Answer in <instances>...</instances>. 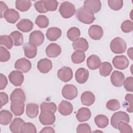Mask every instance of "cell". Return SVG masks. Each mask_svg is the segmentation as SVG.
Here are the masks:
<instances>
[{
  "label": "cell",
  "mask_w": 133,
  "mask_h": 133,
  "mask_svg": "<svg viewBox=\"0 0 133 133\" xmlns=\"http://www.w3.org/2000/svg\"><path fill=\"white\" fill-rule=\"evenodd\" d=\"M77 19L85 24H91L95 20L93 12L88 8L83 6L78 8L76 12Z\"/></svg>",
  "instance_id": "obj_1"
},
{
  "label": "cell",
  "mask_w": 133,
  "mask_h": 133,
  "mask_svg": "<svg viewBox=\"0 0 133 133\" xmlns=\"http://www.w3.org/2000/svg\"><path fill=\"white\" fill-rule=\"evenodd\" d=\"M111 50L114 54H121L125 52L127 45L125 41L119 37L113 39L110 45Z\"/></svg>",
  "instance_id": "obj_2"
},
{
  "label": "cell",
  "mask_w": 133,
  "mask_h": 133,
  "mask_svg": "<svg viewBox=\"0 0 133 133\" xmlns=\"http://www.w3.org/2000/svg\"><path fill=\"white\" fill-rule=\"evenodd\" d=\"M59 10L61 16L65 19L72 17L76 12L75 6L68 1L62 2L60 5Z\"/></svg>",
  "instance_id": "obj_3"
},
{
  "label": "cell",
  "mask_w": 133,
  "mask_h": 133,
  "mask_svg": "<svg viewBox=\"0 0 133 133\" xmlns=\"http://www.w3.org/2000/svg\"><path fill=\"white\" fill-rule=\"evenodd\" d=\"M56 120L54 113L48 110H41L39 116V121L43 125H52Z\"/></svg>",
  "instance_id": "obj_4"
},
{
  "label": "cell",
  "mask_w": 133,
  "mask_h": 133,
  "mask_svg": "<svg viewBox=\"0 0 133 133\" xmlns=\"http://www.w3.org/2000/svg\"><path fill=\"white\" fill-rule=\"evenodd\" d=\"M130 118L129 115L124 111H118L114 113L111 118V124L112 126L117 129L118 123L120 121H124L129 123Z\"/></svg>",
  "instance_id": "obj_5"
},
{
  "label": "cell",
  "mask_w": 133,
  "mask_h": 133,
  "mask_svg": "<svg viewBox=\"0 0 133 133\" xmlns=\"http://www.w3.org/2000/svg\"><path fill=\"white\" fill-rule=\"evenodd\" d=\"M61 93L65 99L72 100L77 97L78 91L76 87L74 85L66 84L63 87Z\"/></svg>",
  "instance_id": "obj_6"
},
{
  "label": "cell",
  "mask_w": 133,
  "mask_h": 133,
  "mask_svg": "<svg viewBox=\"0 0 133 133\" xmlns=\"http://www.w3.org/2000/svg\"><path fill=\"white\" fill-rule=\"evenodd\" d=\"M112 63L115 68L123 70L128 68L129 62L125 56L119 55L114 57L112 60Z\"/></svg>",
  "instance_id": "obj_7"
},
{
  "label": "cell",
  "mask_w": 133,
  "mask_h": 133,
  "mask_svg": "<svg viewBox=\"0 0 133 133\" xmlns=\"http://www.w3.org/2000/svg\"><path fill=\"white\" fill-rule=\"evenodd\" d=\"M44 34L39 30L32 32L29 36V43L38 47L41 45L44 41Z\"/></svg>",
  "instance_id": "obj_8"
},
{
  "label": "cell",
  "mask_w": 133,
  "mask_h": 133,
  "mask_svg": "<svg viewBox=\"0 0 133 133\" xmlns=\"http://www.w3.org/2000/svg\"><path fill=\"white\" fill-rule=\"evenodd\" d=\"M31 62L27 59L22 58L18 59L15 63V68L22 73H27L31 69Z\"/></svg>",
  "instance_id": "obj_9"
},
{
  "label": "cell",
  "mask_w": 133,
  "mask_h": 133,
  "mask_svg": "<svg viewBox=\"0 0 133 133\" xmlns=\"http://www.w3.org/2000/svg\"><path fill=\"white\" fill-rule=\"evenodd\" d=\"M10 82L15 86H20L24 81V75L22 72L18 70L11 71L8 75Z\"/></svg>",
  "instance_id": "obj_10"
},
{
  "label": "cell",
  "mask_w": 133,
  "mask_h": 133,
  "mask_svg": "<svg viewBox=\"0 0 133 133\" xmlns=\"http://www.w3.org/2000/svg\"><path fill=\"white\" fill-rule=\"evenodd\" d=\"M58 78L63 82H68L71 81L73 77L72 70L68 66H63L57 72Z\"/></svg>",
  "instance_id": "obj_11"
},
{
  "label": "cell",
  "mask_w": 133,
  "mask_h": 133,
  "mask_svg": "<svg viewBox=\"0 0 133 133\" xmlns=\"http://www.w3.org/2000/svg\"><path fill=\"white\" fill-rule=\"evenodd\" d=\"M10 110L15 116L21 115L24 111L25 104L24 102L20 100H16L11 101Z\"/></svg>",
  "instance_id": "obj_12"
},
{
  "label": "cell",
  "mask_w": 133,
  "mask_h": 133,
  "mask_svg": "<svg viewBox=\"0 0 133 133\" xmlns=\"http://www.w3.org/2000/svg\"><path fill=\"white\" fill-rule=\"evenodd\" d=\"M124 79V74L122 72L118 71H114L110 77V80L112 84L117 87H121L123 85Z\"/></svg>",
  "instance_id": "obj_13"
},
{
  "label": "cell",
  "mask_w": 133,
  "mask_h": 133,
  "mask_svg": "<svg viewBox=\"0 0 133 133\" xmlns=\"http://www.w3.org/2000/svg\"><path fill=\"white\" fill-rule=\"evenodd\" d=\"M88 34L91 39L99 40L103 36V31L100 26L98 25H92L88 29Z\"/></svg>",
  "instance_id": "obj_14"
},
{
  "label": "cell",
  "mask_w": 133,
  "mask_h": 133,
  "mask_svg": "<svg viewBox=\"0 0 133 133\" xmlns=\"http://www.w3.org/2000/svg\"><path fill=\"white\" fill-rule=\"evenodd\" d=\"M46 54L49 58H55L61 53V47L56 43H50L46 48Z\"/></svg>",
  "instance_id": "obj_15"
},
{
  "label": "cell",
  "mask_w": 133,
  "mask_h": 133,
  "mask_svg": "<svg viewBox=\"0 0 133 133\" xmlns=\"http://www.w3.org/2000/svg\"><path fill=\"white\" fill-rule=\"evenodd\" d=\"M37 69L42 73L49 72L52 68V63L50 60L47 58H43L38 61L37 64Z\"/></svg>",
  "instance_id": "obj_16"
},
{
  "label": "cell",
  "mask_w": 133,
  "mask_h": 133,
  "mask_svg": "<svg viewBox=\"0 0 133 133\" xmlns=\"http://www.w3.org/2000/svg\"><path fill=\"white\" fill-rule=\"evenodd\" d=\"M6 21L10 23H16L20 18L19 12L14 9H8L3 14V16Z\"/></svg>",
  "instance_id": "obj_17"
},
{
  "label": "cell",
  "mask_w": 133,
  "mask_h": 133,
  "mask_svg": "<svg viewBox=\"0 0 133 133\" xmlns=\"http://www.w3.org/2000/svg\"><path fill=\"white\" fill-rule=\"evenodd\" d=\"M72 47L76 51L84 52L88 49L89 45L87 41L85 38L81 37L73 42Z\"/></svg>",
  "instance_id": "obj_18"
},
{
  "label": "cell",
  "mask_w": 133,
  "mask_h": 133,
  "mask_svg": "<svg viewBox=\"0 0 133 133\" xmlns=\"http://www.w3.org/2000/svg\"><path fill=\"white\" fill-rule=\"evenodd\" d=\"M58 111L62 115L67 116L72 113L73 110V107L71 102L62 100L58 105Z\"/></svg>",
  "instance_id": "obj_19"
},
{
  "label": "cell",
  "mask_w": 133,
  "mask_h": 133,
  "mask_svg": "<svg viewBox=\"0 0 133 133\" xmlns=\"http://www.w3.org/2000/svg\"><path fill=\"white\" fill-rule=\"evenodd\" d=\"M75 77L76 82L81 84L85 83L89 77L88 71L83 68L78 69L75 74Z\"/></svg>",
  "instance_id": "obj_20"
},
{
  "label": "cell",
  "mask_w": 133,
  "mask_h": 133,
  "mask_svg": "<svg viewBox=\"0 0 133 133\" xmlns=\"http://www.w3.org/2000/svg\"><path fill=\"white\" fill-rule=\"evenodd\" d=\"M91 111L89 108L83 107L80 108L76 114V117L78 122H83L89 120L91 117Z\"/></svg>",
  "instance_id": "obj_21"
},
{
  "label": "cell",
  "mask_w": 133,
  "mask_h": 133,
  "mask_svg": "<svg viewBox=\"0 0 133 133\" xmlns=\"http://www.w3.org/2000/svg\"><path fill=\"white\" fill-rule=\"evenodd\" d=\"M16 26L20 31L27 33L31 31L33 28V23L29 19H22L17 24Z\"/></svg>",
  "instance_id": "obj_22"
},
{
  "label": "cell",
  "mask_w": 133,
  "mask_h": 133,
  "mask_svg": "<svg viewBox=\"0 0 133 133\" xmlns=\"http://www.w3.org/2000/svg\"><path fill=\"white\" fill-rule=\"evenodd\" d=\"M61 29L57 27H51L47 29L46 36L50 41H56L61 36Z\"/></svg>",
  "instance_id": "obj_23"
},
{
  "label": "cell",
  "mask_w": 133,
  "mask_h": 133,
  "mask_svg": "<svg viewBox=\"0 0 133 133\" xmlns=\"http://www.w3.org/2000/svg\"><path fill=\"white\" fill-rule=\"evenodd\" d=\"M25 56L29 59L34 58L37 55V47L29 43H25L23 46Z\"/></svg>",
  "instance_id": "obj_24"
},
{
  "label": "cell",
  "mask_w": 133,
  "mask_h": 133,
  "mask_svg": "<svg viewBox=\"0 0 133 133\" xmlns=\"http://www.w3.org/2000/svg\"><path fill=\"white\" fill-rule=\"evenodd\" d=\"M81 100L83 105L90 106L95 102V96L91 91H86L82 93L81 96Z\"/></svg>",
  "instance_id": "obj_25"
},
{
  "label": "cell",
  "mask_w": 133,
  "mask_h": 133,
  "mask_svg": "<svg viewBox=\"0 0 133 133\" xmlns=\"http://www.w3.org/2000/svg\"><path fill=\"white\" fill-rule=\"evenodd\" d=\"M86 62L88 68L92 70L98 69L101 64L100 59L98 56L95 55H92L89 56Z\"/></svg>",
  "instance_id": "obj_26"
},
{
  "label": "cell",
  "mask_w": 133,
  "mask_h": 133,
  "mask_svg": "<svg viewBox=\"0 0 133 133\" xmlns=\"http://www.w3.org/2000/svg\"><path fill=\"white\" fill-rule=\"evenodd\" d=\"M84 6L90 9L94 14H97L101 10V3L99 0H86L84 2Z\"/></svg>",
  "instance_id": "obj_27"
},
{
  "label": "cell",
  "mask_w": 133,
  "mask_h": 133,
  "mask_svg": "<svg viewBox=\"0 0 133 133\" xmlns=\"http://www.w3.org/2000/svg\"><path fill=\"white\" fill-rule=\"evenodd\" d=\"M25 112L29 117L32 118H35L38 114V105L35 103H28L26 107Z\"/></svg>",
  "instance_id": "obj_28"
},
{
  "label": "cell",
  "mask_w": 133,
  "mask_h": 133,
  "mask_svg": "<svg viewBox=\"0 0 133 133\" xmlns=\"http://www.w3.org/2000/svg\"><path fill=\"white\" fill-rule=\"evenodd\" d=\"M24 123V121L22 118L19 117L15 118L9 126L10 131L13 133L20 132L21 127Z\"/></svg>",
  "instance_id": "obj_29"
},
{
  "label": "cell",
  "mask_w": 133,
  "mask_h": 133,
  "mask_svg": "<svg viewBox=\"0 0 133 133\" xmlns=\"http://www.w3.org/2000/svg\"><path fill=\"white\" fill-rule=\"evenodd\" d=\"M12 114L9 111L3 110L0 112V123L2 125H8L12 118Z\"/></svg>",
  "instance_id": "obj_30"
},
{
  "label": "cell",
  "mask_w": 133,
  "mask_h": 133,
  "mask_svg": "<svg viewBox=\"0 0 133 133\" xmlns=\"http://www.w3.org/2000/svg\"><path fill=\"white\" fill-rule=\"evenodd\" d=\"M10 100L11 101L20 100L24 102L26 100L25 93L21 88H16L11 92L10 96Z\"/></svg>",
  "instance_id": "obj_31"
},
{
  "label": "cell",
  "mask_w": 133,
  "mask_h": 133,
  "mask_svg": "<svg viewBox=\"0 0 133 133\" xmlns=\"http://www.w3.org/2000/svg\"><path fill=\"white\" fill-rule=\"evenodd\" d=\"M99 68L100 74L104 77L109 76L113 70V67L111 64L108 62L101 63Z\"/></svg>",
  "instance_id": "obj_32"
},
{
  "label": "cell",
  "mask_w": 133,
  "mask_h": 133,
  "mask_svg": "<svg viewBox=\"0 0 133 133\" xmlns=\"http://www.w3.org/2000/svg\"><path fill=\"white\" fill-rule=\"evenodd\" d=\"M96 125L100 128H104L109 125V119L104 115L99 114L94 118Z\"/></svg>",
  "instance_id": "obj_33"
},
{
  "label": "cell",
  "mask_w": 133,
  "mask_h": 133,
  "mask_svg": "<svg viewBox=\"0 0 133 133\" xmlns=\"http://www.w3.org/2000/svg\"><path fill=\"white\" fill-rule=\"evenodd\" d=\"M32 5L31 2L30 1L17 0L15 2L16 8L20 11L24 12L28 10Z\"/></svg>",
  "instance_id": "obj_34"
},
{
  "label": "cell",
  "mask_w": 133,
  "mask_h": 133,
  "mask_svg": "<svg viewBox=\"0 0 133 133\" xmlns=\"http://www.w3.org/2000/svg\"><path fill=\"white\" fill-rule=\"evenodd\" d=\"M10 36L14 41L15 46H19L22 45L23 43V36L21 32L18 31H15L10 34Z\"/></svg>",
  "instance_id": "obj_35"
},
{
  "label": "cell",
  "mask_w": 133,
  "mask_h": 133,
  "mask_svg": "<svg viewBox=\"0 0 133 133\" xmlns=\"http://www.w3.org/2000/svg\"><path fill=\"white\" fill-rule=\"evenodd\" d=\"M81 35V32L79 29L76 27H72L69 29L67 32L68 38L72 41H74L79 38Z\"/></svg>",
  "instance_id": "obj_36"
},
{
  "label": "cell",
  "mask_w": 133,
  "mask_h": 133,
  "mask_svg": "<svg viewBox=\"0 0 133 133\" xmlns=\"http://www.w3.org/2000/svg\"><path fill=\"white\" fill-rule=\"evenodd\" d=\"M86 55L84 52L75 51L71 56L72 61L75 64L81 63L84 61Z\"/></svg>",
  "instance_id": "obj_37"
},
{
  "label": "cell",
  "mask_w": 133,
  "mask_h": 133,
  "mask_svg": "<svg viewBox=\"0 0 133 133\" xmlns=\"http://www.w3.org/2000/svg\"><path fill=\"white\" fill-rule=\"evenodd\" d=\"M0 44L5 46L7 49H10L13 46L14 41L10 35H3L0 36Z\"/></svg>",
  "instance_id": "obj_38"
},
{
  "label": "cell",
  "mask_w": 133,
  "mask_h": 133,
  "mask_svg": "<svg viewBox=\"0 0 133 133\" xmlns=\"http://www.w3.org/2000/svg\"><path fill=\"white\" fill-rule=\"evenodd\" d=\"M36 24L40 28H46L49 25V19L44 15H38L35 19Z\"/></svg>",
  "instance_id": "obj_39"
},
{
  "label": "cell",
  "mask_w": 133,
  "mask_h": 133,
  "mask_svg": "<svg viewBox=\"0 0 133 133\" xmlns=\"http://www.w3.org/2000/svg\"><path fill=\"white\" fill-rule=\"evenodd\" d=\"M37 132L36 127L32 123H24L21 127V133H36Z\"/></svg>",
  "instance_id": "obj_40"
},
{
  "label": "cell",
  "mask_w": 133,
  "mask_h": 133,
  "mask_svg": "<svg viewBox=\"0 0 133 133\" xmlns=\"http://www.w3.org/2000/svg\"><path fill=\"white\" fill-rule=\"evenodd\" d=\"M44 1L45 8L47 11H53L57 10L58 2L56 0H45Z\"/></svg>",
  "instance_id": "obj_41"
},
{
  "label": "cell",
  "mask_w": 133,
  "mask_h": 133,
  "mask_svg": "<svg viewBox=\"0 0 133 133\" xmlns=\"http://www.w3.org/2000/svg\"><path fill=\"white\" fill-rule=\"evenodd\" d=\"M121 107L120 103L116 99H111L107 101L106 103V108L110 111H117Z\"/></svg>",
  "instance_id": "obj_42"
},
{
  "label": "cell",
  "mask_w": 133,
  "mask_h": 133,
  "mask_svg": "<svg viewBox=\"0 0 133 133\" xmlns=\"http://www.w3.org/2000/svg\"><path fill=\"white\" fill-rule=\"evenodd\" d=\"M117 129L119 132L122 133L125 132H132L131 127L128 124V123L124 121H120L117 124Z\"/></svg>",
  "instance_id": "obj_43"
},
{
  "label": "cell",
  "mask_w": 133,
  "mask_h": 133,
  "mask_svg": "<svg viewBox=\"0 0 133 133\" xmlns=\"http://www.w3.org/2000/svg\"><path fill=\"white\" fill-rule=\"evenodd\" d=\"M108 3L110 8L115 11L120 10L123 6L122 0H109Z\"/></svg>",
  "instance_id": "obj_44"
},
{
  "label": "cell",
  "mask_w": 133,
  "mask_h": 133,
  "mask_svg": "<svg viewBox=\"0 0 133 133\" xmlns=\"http://www.w3.org/2000/svg\"><path fill=\"white\" fill-rule=\"evenodd\" d=\"M125 106L126 108V110L129 113H132L133 111L132 99L133 95L132 94H127L125 96Z\"/></svg>",
  "instance_id": "obj_45"
},
{
  "label": "cell",
  "mask_w": 133,
  "mask_h": 133,
  "mask_svg": "<svg viewBox=\"0 0 133 133\" xmlns=\"http://www.w3.org/2000/svg\"><path fill=\"white\" fill-rule=\"evenodd\" d=\"M40 108L41 110H48L55 113L57 111V105L54 102H44L41 104Z\"/></svg>",
  "instance_id": "obj_46"
},
{
  "label": "cell",
  "mask_w": 133,
  "mask_h": 133,
  "mask_svg": "<svg viewBox=\"0 0 133 133\" xmlns=\"http://www.w3.org/2000/svg\"><path fill=\"white\" fill-rule=\"evenodd\" d=\"M121 29L124 33H129L133 30V23L129 20L124 21L121 24Z\"/></svg>",
  "instance_id": "obj_47"
},
{
  "label": "cell",
  "mask_w": 133,
  "mask_h": 133,
  "mask_svg": "<svg viewBox=\"0 0 133 133\" xmlns=\"http://www.w3.org/2000/svg\"><path fill=\"white\" fill-rule=\"evenodd\" d=\"M10 58V54L5 47H0V61L1 62H6Z\"/></svg>",
  "instance_id": "obj_48"
},
{
  "label": "cell",
  "mask_w": 133,
  "mask_h": 133,
  "mask_svg": "<svg viewBox=\"0 0 133 133\" xmlns=\"http://www.w3.org/2000/svg\"><path fill=\"white\" fill-rule=\"evenodd\" d=\"M124 88L127 91L133 92V77L129 76L124 79L123 83Z\"/></svg>",
  "instance_id": "obj_49"
},
{
  "label": "cell",
  "mask_w": 133,
  "mask_h": 133,
  "mask_svg": "<svg viewBox=\"0 0 133 133\" xmlns=\"http://www.w3.org/2000/svg\"><path fill=\"white\" fill-rule=\"evenodd\" d=\"M76 132L77 133H83V132H87L90 133L91 132V130L90 126L87 123L80 124L78 125L76 128Z\"/></svg>",
  "instance_id": "obj_50"
},
{
  "label": "cell",
  "mask_w": 133,
  "mask_h": 133,
  "mask_svg": "<svg viewBox=\"0 0 133 133\" xmlns=\"http://www.w3.org/2000/svg\"><path fill=\"white\" fill-rule=\"evenodd\" d=\"M34 7L36 10L39 13H46L47 11L46 10L44 6V1H36L34 3Z\"/></svg>",
  "instance_id": "obj_51"
},
{
  "label": "cell",
  "mask_w": 133,
  "mask_h": 133,
  "mask_svg": "<svg viewBox=\"0 0 133 133\" xmlns=\"http://www.w3.org/2000/svg\"><path fill=\"white\" fill-rule=\"evenodd\" d=\"M8 84L7 77L2 73L0 74V89L3 90L5 88Z\"/></svg>",
  "instance_id": "obj_52"
},
{
  "label": "cell",
  "mask_w": 133,
  "mask_h": 133,
  "mask_svg": "<svg viewBox=\"0 0 133 133\" xmlns=\"http://www.w3.org/2000/svg\"><path fill=\"white\" fill-rule=\"evenodd\" d=\"M0 97L1 100V107L2 108V107L5 104H6L8 102V96L7 94L4 92H0Z\"/></svg>",
  "instance_id": "obj_53"
},
{
  "label": "cell",
  "mask_w": 133,
  "mask_h": 133,
  "mask_svg": "<svg viewBox=\"0 0 133 133\" xmlns=\"http://www.w3.org/2000/svg\"><path fill=\"white\" fill-rule=\"evenodd\" d=\"M8 9L6 4L3 1L0 2V9H1V18H3V14Z\"/></svg>",
  "instance_id": "obj_54"
},
{
  "label": "cell",
  "mask_w": 133,
  "mask_h": 133,
  "mask_svg": "<svg viewBox=\"0 0 133 133\" xmlns=\"http://www.w3.org/2000/svg\"><path fill=\"white\" fill-rule=\"evenodd\" d=\"M40 133L42 132H49V133H54L55 132V130L53 129L52 127L50 126H47L45 127H44L39 132Z\"/></svg>",
  "instance_id": "obj_55"
},
{
  "label": "cell",
  "mask_w": 133,
  "mask_h": 133,
  "mask_svg": "<svg viewBox=\"0 0 133 133\" xmlns=\"http://www.w3.org/2000/svg\"><path fill=\"white\" fill-rule=\"evenodd\" d=\"M132 50H133V48L132 47L129 48L128 50H127V55L128 56V57H129V58L131 60L133 59V57H132V55H133V52H132Z\"/></svg>",
  "instance_id": "obj_56"
}]
</instances>
